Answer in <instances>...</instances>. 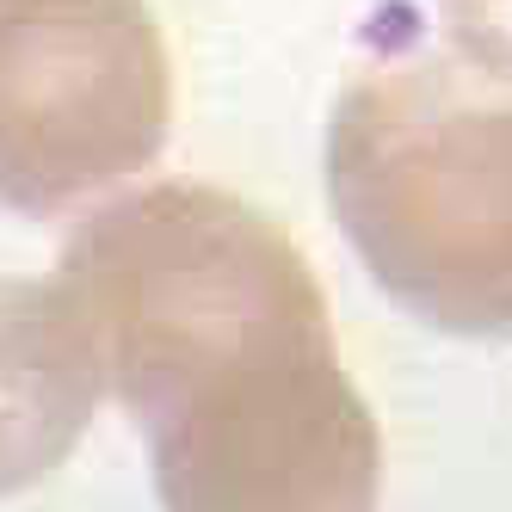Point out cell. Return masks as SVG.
Masks as SVG:
<instances>
[{"label":"cell","mask_w":512,"mask_h":512,"mask_svg":"<svg viewBox=\"0 0 512 512\" xmlns=\"http://www.w3.org/2000/svg\"><path fill=\"white\" fill-rule=\"evenodd\" d=\"M173 124L149 0H0V210L62 216L136 179Z\"/></svg>","instance_id":"3957f363"},{"label":"cell","mask_w":512,"mask_h":512,"mask_svg":"<svg viewBox=\"0 0 512 512\" xmlns=\"http://www.w3.org/2000/svg\"><path fill=\"white\" fill-rule=\"evenodd\" d=\"M99 389L105 371L68 284L0 278V500L75 457Z\"/></svg>","instance_id":"277c9868"},{"label":"cell","mask_w":512,"mask_h":512,"mask_svg":"<svg viewBox=\"0 0 512 512\" xmlns=\"http://www.w3.org/2000/svg\"><path fill=\"white\" fill-rule=\"evenodd\" d=\"M68 284L105 389L149 438L167 512H377L383 432L272 216L161 179L68 235Z\"/></svg>","instance_id":"6da1fadb"},{"label":"cell","mask_w":512,"mask_h":512,"mask_svg":"<svg viewBox=\"0 0 512 512\" xmlns=\"http://www.w3.org/2000/svg\"><path fill=\"white\" fill-rule=\"evenodd\" d=\"M438 25L451 56L512 81V0H438Z\"/></svg>","instance_id":"5b68a950"},{"label":"cell","mask_w":512,"mask_h":512,"mask_svg":"<svg viewBox=\"0 0 512 512\" xmlns=\"http://www.w3.org/2000/svg\"><path fill=\"white\" fill-rule=\"evenodd\" d=\"M327 204L389 297L438 334H512V81L383 56L327 124Z\"/></svg>","instance_id":"7a4b0ae2"}]
</instances>
